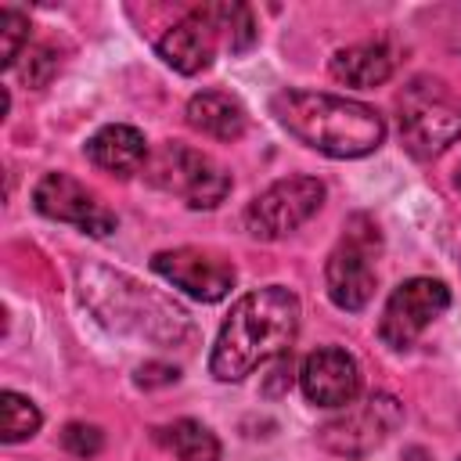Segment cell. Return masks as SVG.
Masks as SVG:
<instances>
[{
  "mask_svg": "<svg viewBox=\"0 0 461 461\" xmlns=\"http://www.w3.org/2000/svg\"><path fill=\"white\" fill-rule=\"evenodd\" d=\"M148 176L162 191L180 194L191 209H216L230 191V173L187 144H162L148 166Z\"/></svg>",
  "mask_w": 461,
  "mask_h": 461,
  "instance_id": "5b68a950",
  "label": "cell"
},
{
  "mask_svg": "<svg viewBox=\"0 0 461 461\" xmlns=\"http://www.w3.org/2000/svg\"><path fill=\"white\" fill-rule=\"evenodd\" d=\"M198 11L230 50H249L256 43V18L245 4H202Z\"/></svg>",
  "mask_w": 461,
  "mask_h": 461,
  "instance_id": "e0dca14e",
  "label": "cell"
},
{
  "mask_svg": "<svg viewBox=\"0 0 461 461\" xmlns=\"http://www.w3.org/2000/svg\"><path fill=\"white\" fill-rule=\"evenodd\" d=\"M32 205L50 216V220H61V223H72L94 238H104L115 230V212L90 191L83 187L79 180H72L68 173H47L40 176L36 191H32Z\"/></svg>",
  "mask_w": 461,
  "mask_h": 461,
  "instance_id": "ba28073f",
  "label": "cell"
},
{
  "mask_svg": "<svg viewBox=\"0 0 461 461\" xmlns=\"http://www.w3.org/2000/svg\"><path fill=\"white\" fill-rule=\"evenodd\" d=\"M396 112L400 137L418 158H432L461 137V97L432 76L411 79L396 97Z\"/></svg>",
  "mask_w": 461,
  "mask_h": 461,
  "instance_id": "3957f363",
  "label": "cell"
},
{
  "mask_svg": "<svg viewBox=\"0 0 461 461\" xmlns=\"http://www.w3.org/2000/svg\"><path fill=\"white\" fill-rule=\"evenodd\" d=\"M180 375H176V367H169V364H144L140 371H137V385H144V389H151V385H169V382H176Z\"/></svg>",
  "mask_w": 461,
  "mask_h": 461,
  "instance_id": "7402d4cb",
  "label": "cell"
},
{
  "mask_svg": "<svg viewBox=\"0 0 461 461\" xmlns=\"http://www.w3.org/2000/svg\"><path fill=\"white\" fill-rule=\"evenodd\" d=\"M22 50H29V18L4 7L0 11V65L14 68Z\"/></svg>",
  "mask_w": 461,
  "mask_h": 461,
  "instance_id": "d6986e66",
  "label": "cell"
},
{
  "mask_svg": "<svg viewBox=\"0 0 461 461\" xmlns=\"http://www.w3.org/2000/svg\"><path fill=\"white\" fill-rule=\"evenodd\" d=\"M187 126L212 137V140H238L249 126V115L241 108L238 97L223 94V90H202L187 101Z\"/></svg>",
  "mask_w": 461,
  "mask_h": 461,
  "instance_id": "9a60e30c",
  "label": "cell"
},
{
  "mask_svg": "<svg viewBox=\"0 0 461 461\" xmlns=\"http://www.w3.org/2000/svg\"><path fill=\"white\" fill-rule=\"evenodd\" d=\"M447 306H450V288L443 281L411 277L389 295L378 321V335L389 349H407Z\"/></svg>",
  "mask_w": 461,
  "mask_h": 461,
  "instance_id": "52a82bcc",
  "label": "cell"
},
{
  "mask_svg": "<svg viewBox=\"0 0 461 461\" xmlns=\"http://www.w3.org/2000/svg\"><path fill=\"white\" fill-rule=\"evenodd\" d=\"M86 158L112 173V176H133L144 158H148V144H144V133L133 130V126H122V122H112L104 130H97L90 140H86Z\"/></svg>",
  "mask_w": 461,
  "mask_h": 461,
  "instance_id": "4fadbf2b",
  "label": "cell"
},
{
  "mask_svg": "<svg viewBox=\"0 0 461 461\" xmlns=\"http://www.w3.org/2000/svg\"><path fill=\"white\" fill-rule=\"evenodd\" d=\"M151 270L158 277H166L169 285H176L180 292H187L191 299L202 303H216L234 288V267L223 256H212L205 249H166L151 256Z\"/></svg>",
  "mask_w": 461,
  "mask_h": 461,
  "instance_id": "30bf717a",
  "label": "cell"
},
{
  "mask_svg": "<svg viewBox=\"0 0 461 461\" xmlns=\"http://www.w3.org/2000/svg\"><path fill=\"white\" fill-rule=\"evenodd\" d=\"M61 443H65V450H68V454H76V457H94V454L101 450L104 436H101V429H97V425L72 421V425H65Z\"/></svg>",
  "mask_w": 461,
  "mask_h": 461,
  "instance_id": "44dd1931",
  "label": "cell"
},
{
  "mask_svg": "<svg viewBox=\"0 0 461 461\" xmlns=\"http://www.w3.org/2000/svg\"><path fill=\"white\" fill-rule=\"evenodd\" d=\"M299 385L317 407H346L360 393V367L339 346H321L303 360Z\"/></svg>",
  "mask_w": 461,
  "mask_h": 461,
  "instance_id": "8fae6325",
  "label": "cell"
},
{
  "mask_svg": "<svg viewBox=\"0 0 461 461\" xmlns=\"http://www.w3.org/2000/svg\"><path fill=\"white\" fill-rule=\"evenodd\" d=\"M403 411L389 393H375L367 396L360 407L346 411L342 418L328 421L321 429V443L331 454H346V457H364L371 447H378L396 425H400Z\"/></svg>",
  "mask_w": 461,
  "mask_h": 461,
  "instance_id": "9c48e42d",
  "label": "cell"
},
{
  "mask_svg": "<svg viewBox=\"0 0 461 461\" xmlns=\"http://www.w3.org/2000/svg\"><path fill=\"white\" fill-rule=\"evenodd\" d=\"M155 439L180 461H220V439L194 418H180L166 429H155Z\"/></svg>",
  "mask_w": 461,
  "mask_h": 461,
  "instance_id": "2e32d148",
  "label": "cell"
},
{
  "mask_svg": "<svg viewBox=\"0 0 461 461\" xmlns=\"http://www.w3.org/2000/svg\"><path fill=\"white\" fill-rule=\"evenodd\" d=\"M454 187L461 191V166H457V173H454Z\"/></svg>",
  "mask_w": 461,
  "mask_h": 461,
  "instance_id": "603a6c76",
  "label": "cell"
},
{
  "mask_svg": "<svg viewBox=\"0 0 461 461\" xmlns=\"http://www.w3.org/2000/svg\"><path fill=\"white\" fill-rule=\"evenodd\" d=\"M22 58H25V61H22L18 76H22V83H29V86H43V83L58 72V54H54V47H47V43L29 47Z\"/></svg>",
  "mask_w": 461,
  "mask_h": 461,
  "instance_id": "ffe728a7",
  "label": "cell"
},
{
  "mask_svg": "<svg viewBox=\"0 0 461 461\" xmlns=\"http://www.w3.org/2000/svg\"><path fill=\"white\" fill-rule=\"evenodd\" d=\"M324 202V184L313 176H285L256 194L245 209V230L259 241H277L303 227Z\"/></svg>",
  "mask_w": 461,
  "mask_h": 461,
  "instance_id": "8992f818",
  "label": "cell"
},
{
  "mask_svg": "<svg viewBox=\"0 0 461 461\" xmlns=\"http://www.w3.org/2000/svg\"><path fill=\"white\" fill-rule=\"evenodd\" d=\"M274 115L295 140L331 158H360L385 140V122L371 104L335 94L285 90L274 97Z\"/></svg>",
  "mask_w": 461,
  "mask_h": 461,
  "instance_id": "7a4b0ae2",
  "label": "cell"
},
{
  "mask_svg": "<svg viewBox=\"0 0 461 461\" xmlns=\"http://www.w3.org/2000/svg\"><path fill=\"white\" fill-rule=\"evenodd\" d=\"M331 76L346 86H357V90H371L378 83H385L396 68V54L389 43L375 40V43H353V47H342L331 54Z\"/></svg>",
  "mask_w": 461,
  "mask_h": 461,
  "instance_id": "5bb4252c",
  "label": "cell"
},
{
  "mask_svg": "<svg viewBox=\"0 0 461 461\" xmlns=\"http://www.w3.org/2000/svg\"><path fill=\"white\" fill-rule=\"evenodd\" d=\"M375 252H378V227L367 216H353L346 234L328 256L324 285L339 310H364L375 295Z\"/></svg>",
  "mask_w": 461,
  "mask_h": 461,
  "instance_id": "277c9868",
  "label": "cell"
},
{
  "mask_svg": "<svg viewBox=\"0 0 461 461\" xmlns=\"http://www.w3.org/2000/svg\"><path fill=\"white\" fill-rule=\"evenodd\" d=\"M212 50H216V29L205 22L198 7L187 18H180L173 29H166L158 40V58L184 76L205 72L212 65Z\"/></svg>",
  "mask_w": 461,
  "mask_h": 461,
  "instance_id": "7c38bea8",
  "label": "cell"
},
{
  "mask_svg": "<svg viewBox=\"0 0 461 461\" xmlns=\"http://www.w3.org/2000/svg\"><path fill=\"white\" fill-rule=\"evenodd\" d=\"M457 461H461V457H457Z\"/></svg>",
  "mask_w": 461,
  "mask_h": 461,
  "instance_id": "cb8c5ba5",
  "label": "cell"
},
{
  "mask_svg": "<svg viewBox=\"0 0 461 461\" xmlns=\"http://www.w3.org/2000/svg\"><path fill=\"white\" fill-rule=\"evenodd\" d=\"M299 331V299L285 285H267L241 295L209 357V371L220 382H241L267 360H281Z\"/></svg>",
  "mask_w": 461,
  "mask_h": 461,
  "instance_id": "6da1fadb",
  "label": "cell"
},
{
  "mask_svg": "<svg viewBox=\"0 0 461 461\" xmlns=\"http://www.w3.org/2000/svg\"><path fill=\"white\" fill-rule=\"evenodd\" d=\"M40 411L29 396L14 393V389H4L0 396V439L4 443H22L29 439L36 429H40Z\"/></svg>",
  "mask_w": 461,
  "mask_h": 461,
  "instance_id": "ac0fdd59",
  "label": "cell"
}]
</instances>
